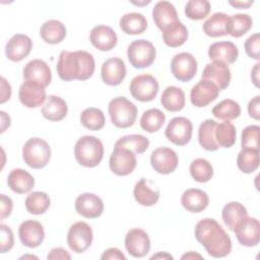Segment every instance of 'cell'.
I'll use <instances>...</instances> for the list:
<instances>
[{
  "mask_svg": "<svg viewBox=\"0 0 260 260\" xmlns=\"http://www.w3.org/2000/svg\"><path fill=\"white\" fill-rule=\"evenodd\" d=\"M26 210L35 215L45 213L51 205L50 197L47 193L42 191H35L29 193L24 201Z\"/></svg>",
  "mask_w": 260,
  "mask_h": 260,
  "instance_id": "cell-37",
  "label": "cell"
},
{
  "mask_svg": "<svg viewBox=\"0 0 260 260\" xmlns=\"http://www.w3.org/2000/svg\"><path fill=\"white\" fill-rule=\"evenodd\" d=\"M31 49V39L26 35L16 34L7 42L5 54L8 60L12 62H19L29 55Z\"/></svg>",
  "mask_w": 260,
  "mask_h": 260,
  "instance_id": "cell-22",
  "label": "cell"
},
{
  "mask_svg": "<svg viewBox=\"0 0 260 260\" xmlns=\"http://www.w3.org/2000/svg\"><path fill=\"white\" fill-rule=\"evenodd\" d=\"M181 258H182V259H202L203 257H202L200 254L191 251V252H188V253L184 254Z\"/></svg>",
  "mask_w": 260,
  "mask_h": 260,
  "instance_id": "cell-59",
  "label": "cell"
},
{
  "mask_svg": "<svg viewBox=\"0 0 260 260\" xmlns=\"http://www.w3.org/2000/svg\"><path fill=\"white\" fill-rule=\"evenodd\" d=\"M179 162L178 154L175 150L169 147H158L151 152L150 164L153 170L161 175L173 173Z\"/></svg>",
  "mask_w": 260,
  "mask_h": 260,
  "instance_id": "cell-12",
  "label": "cell"
},
{
  "mask_svg": "<svg viewBox=\"0 0 260 260\" xmlns=\"http://www.w3.org/2000/svg\"><path fill=\"white\" fill-rule=\"evenodd\" d=\"M126 73L127 69L125 63L120 58H109L102 64V79L106 84L110 86H116L121 84L126 76Z\"/></svg>",
  "mask_w": 260,
  "mask_h": 260,
  "instance_id": "cell-19",
  "label": "cell"
},
{
  "mask_svg": "<svg viewBox=\"0 0 260 260\" xmlns=\"http://www.w3.org/2000/svg\"><path fill=\"white\" fill-rule=\"evenodd\" d=\"M237 166L242 173L255 172L259 167V149L242 148L237 157Z\"/></svg>",
  "mask_w": 260,
  "mask_h": 260,
  "instance_id": "cell-42",
  "label": "cell"
},
{
  "mask_svg": "<svg viewBox=\"0 0 260 260\" xmlns=\"http://www.w3.org/2000/svg\"><path fill=\"white\" fill-rule=\"evenodd\" d=\"M230 5H232L235 8H239V9H247L249 8L251 5H253L254 1H229Z\"/></svg>",
  "mask_w": 260,
  "mask_h": 260,
  "instance_id": "cell-55",
  "label": "cell"
},
{
  "mask_svg": "<svg viewBox=\"0 0 260 260\" xmlns=\"http://www.w3.org/2000/svg\"><path fill=\"white\" fill-rule=\"evenodd\" d=\"M125 248L135 258L146 256L150 250V240L147 233L141 229L130 230L125 236Z\"/></svg>",
  "mask_w": 260,
  "mask_h": 260,
  "instance_id": "cell-15",
  "label": "cell"
},
{
  "mask_svg": "<svg viewBox=\"0 0 260 260\" xmlns=\"http://www.w3.org/2000/svg\"><path fill=\"white\" fill-rule=\"evenodd\" d=\"M197 61L195 57L187 52L176 54L171 61V70L176 79L182 82L190 81L197 72Z\"/></svg>",
  "mask_w": 260,
  "mask_h": 260,
  "instance_id": "cell-11",
  "label": "cell"
},
{
  "mask_svg": "<svg viewBox=\"0 0 260 260\" xmlns=\"http://www.w3.org/2000/svg\"><path fill=\"white\" fill-rule=\"evenodd\" d=\"M89 41L98 50L107 52L114 49V47L117 45L118 37L116 31L111 26L101 24L94 26L90 30Z\"/></svg>",
  "mask_w": 260,
  "mask_h": 260,
  "instance_id": "cell-23",
  "label": "cell"
},
{
  "mask_svg": "<svg viewBox=\"0 0 260 260\" xmlns=\"http://www.w3.org/2000/svg\"><path fill=\"white\" fill-rule=\"evenodd\" d=\"M212 115L222 121H232L241 115V107L236 101L225 99L213 107Z\"/></svg>",
  "mask_w": 260,
  "mask_h": 260,
  "instance_id": "cell-38",
  "label": "cell"
},
{
  "mask_svg": "<svg viewBox=\"0 0 260 260\" xmlns=\"http://www.w3.org/2000/svg\"><path fill=\"white\" fill-rule=\"evenodd\" d=\"M18 98L24 107L38 108L42 106L47 100L46 89L39 83L32 81H24L19 86Z\"/></svg>",
  "mask_w": 260,
  "mask_h": 260,
  "instance_id": "cell-21",
  "label": "cell"
},
{
  "mask_svg": "<svg viewBox=\"0 0 260 260\" xmlns=\"http://www.w3.org/2000/svg\"><path fill=\"white\" fill-rule=\"evenodd\" d=\"M76 212L85 218H96L104 211V202L93 193H82L75 199Z\"/></svg>",
  "mask_w": 260,
  "mask_h": 260,
  "instance_id": "cell-17",
  "label": "cell"
},
{
  "mask_svg": "<svg viewBox=\"0 0 260 260\" xmlns=\"http://www.w3.org/2000/svg\"><path fill=\"white\" fill-rule=\"evenodd\" d=\"M190 175L198 183H206L213 176V168L205 158H196L190 165Z\"/></svg>",
  "mask_w": 260,
  "mask_h": 260,
  "instance_id": "cell-45",
  "label": "cell"
},
{
  "mask_svg": "<svg viewBox=\"0 0 260 260\" xmlns=\"http://www.w3.org/2000/svg\"><path fill=\"white\" fill-rule=\"evenodd\" d=\"M194 235L208 255L214 258L228 256L232 251V240L223 228L213 218L199 220L194 229Z\"/></svg>",
  "mask_w": 260,
  "mask_h": 260,
  "instance_id": "cell-1",
  "label": "cell"
},
{
  "mask_svg": "<svg viewBox=\"0 0 260 260\" xmlns=\"http://www.w3.org/2000/svg\"><path fill=\"white\" fill-rule=\"evenodd\" d=\"M160 103L169 112H179L185 107V92L182 88L171 85L161 93Z\"/></svg>",
  "mask_w": 260,
  "mask_h": 260,
  "instance_id": "cell-35",
  "label": "cell"
},
{
  "mask_svg": "<svg viewBox=\"0 0 260 260\" xmlns=\"http://www.w3.org/2000/svg\"><path fill=\"white\" fill-rule=\"evenodd\" d=\"M148 146L149 139L140 134H130L122 136L115 143V147H125L137 154L143 153L148 148Z\"/></svg>",
  "mask_w": 260,
  "mask_h": 260,
  "instance_id": "cell-43",
  "label": "cell"
},
{
  "mask_svg": "<svg viewBox=\"0 0 260 260\" xmlns=\"http://www.w3.org/2000/svg\"><path fill=\"white\" fill-rule=\"evenodd\" d=\"M230 16L223 12L213 13L202 25L206 36L218 38L228 35V23Z\"/></svg>",
  "mask_w": 260,
  "mask_h": 260,
  "instance_id": "cell-33",
  "label": "cell"
},
{
  "mask_svg": "<svg viewBox=\"0 0 260 260\" xmlns=\"http://www.w3.org/2000/svg\"><path fill=\"white\" fill-rule=\"evenodd\" d=\"M92 239L93 234L91 226L84 221H77L69 228L67 244L69 248L77 254L85 252L90 247Z\"/></svg>",
  "mask_w": 260,
  "mask_h": 260,
  "instance_id": "cell-8",
  "label": "cell"
},
{
  "mask_svg": "<svg viewBox=\"0 0 260 260\" xmlns=\"http://www.w3.org/2000/svg\"><path fill=\"white\" fill-rule=\"evenodd\" d=\"M11 96V85L2 76L1 77V104H4Z\"/></svg>",
  "mask_w": 260,
  "mask_h": 260,
  "instance_id": "cell-54",
  "label": "cell"
},
{
  "mask_svg": "<svg viewBox=\"0 0 260 260\" xmlns=\"http://www.w3.org/2000/svg\"><path fill=\"white\" fill-rule=\"evenodd\" d=\"M152 18L155 25L161 30L179 20L175 6L169 1H158L154 5Z\"/></svg>",
  "mask_w": 260,
  "mask_h": 260,
  "instance_id": "cell-26",
  "label": "cell"
},
{
  "mask_svg": "<svg viewBox=\"0 0 260 260\" xmlns=\"http://www.w3.org/2000/svg\"><path fill=\"white\" fill-rule=\"evenodd\" d=\"M80 123L86 129L98 131L104 128L106 119L102 110L98 108H86L80 115Z\"/></svg>",
  "mask_w": 260,
  "mask_h": 260,
  "instance_id": "cell-44",
  "label": "cell"
},
{
  "mask_svg": "<svg viewBox=\"0 0 260 260\" xmlns=\"http://www.w3.org/2000/svg\"><path fill=\"white\" fill-rule=\"evenodd\" d=\"M13 203L10 197L5 194H1V218L4 219L11 214Z\"/></svg>",
  "mask_w": 260,
  "mask_h": 260,
  "instance_id": "cell-51",
  "label": "cell"
},
{
  "mask_svg": "<svg viewBox=\"0 0 260 260\" xmlns=\"http://www.w3.org/2000/svg\"><path fill=\"white\" fill-rule=\"evenodd\" d=\"M159 89L158 82L151 74L136 75L130 82L129 90L132 96L139 102H151L155 99Z\"/></svg>",
  "mask_w": 260,
  "mask_h": 260,
  "instance_id": "cell-7",
  "label": "cell"
},
{
  "mask_svg": "<svg viewBox=\"0 0 260 260\" xmlns=\"http://www.w3.org/2000/svg\"><path fill=\"white\" fill-rule=\"evenodd\" d=\"M156 51L151 42L140 39L133 41L127 49V57L130 64L137 69L149 67L155 60Z\"/></svg>",
  "mask_w": 260,
  "mask_h": 260,
  "instance_id": "cell-6",
  "label": "cell"
},
{
  "mask_svg": "<svg viewBox=\"0 0 260 260\" xmlns=\"http://www.w3.org/2000/svg\"><path fill=\"white\" fill-rule=\"evenodd\" d=\"M237 240L245 247H254L260 241V223L257 218L247 216L234 230Z\"/></svg>",
  "mask_w": 260,
  "mask_h": 260,
  "instance_id": "cell-13",
  "label": "cell"
},
{
  "mask_svg": "<svg viewBox=\"0 0 260 260\" xmlns=\"http://www.w3.org/2000/svg\"><path fill=\"white\" fill-rule=\"evenodd\" d=\"M259 133L260 127L258 125H249L242 131L241 145L242 148L259 149Z\"/></svg>",
  "mask_w": 260,
  "mask_h": 260,
  "instance_id": "cell-47",
  "label": "cell"
},
{
  "mask_svg": "<svg viewBox=\"0 0 260 260\" xmlns=\"http://www.w3.org/2000/svg\"><path fill=\"white\" fill-rule=\"evenodd\" d=\"M8 187L17 194L28 193L35 186L34 177L22 169H13L7 178Z\"/></svg>",
  "mask_w": 260,
  "mask_h": 260,
  "instance_id": "cell-27",
  "label": "cell"
},
{
  "mask_svg": "<svg viewBox=\"0 0 260 260\" xmlns=\"http://www.w3.org/2000/svg\"><path fill=\"white\" fill-rule=\"evenodd\" d=\"M201 78L210 80L219 90H223L230 85L232 74L228 64L214 60L205 66Z\"/></svg>",
  "mask_w": 260,
  "mask_h": 260,
  "instance_id": "cell-20",
  "label": "cell"
},
{
  "mask_svg": "<svg viewBox=\"0 0 260 260\" xmlns=\"http://www.w3.org/2000/svg\"><path fill=\"white\" fill-rule=\"evenodd\" d=\"M237 131L236 127L230 121H224L216 125L214 131V138L219 147L230 148L236 143Z\"/></svg>",
  "mask_w": 260,
  "mask_h": 260,
  "instance_id": "cell-39",
  "label": "cell"
},
{
  "mask_svg": "<svg viewBox=\"0 0 260 260\" xmlns=\"http://www.w3.org/2000/svg\"><path fill=\"white\" fill-rule=\"evenodd\" d=\"M259 50H260V35L258 32H256V34H253L252 36H250L246 40L245 52L250 58L259 60L260 59Z\"/></svg>",
  "mask_w": 260,
  "mask_h": 260,
  "instance_id": "cell-48",
  "label": "cell"
},
{
  "mask_svg": "<svg viewBox=\"0 0 260 260\" xmlns=\"http://www.w3.org/2000/svg\"><path fill=\"white\" fill-rule=\"evenodd\" d=\"M74 156L80 166L94 168L100 165L104 157L103 142L95 136H82L75 143Z\"/></svg>",
  "mask_w": 260,
  "mask_h": 260,
  "instance_id": "cell-3",
  "label": "cell"
},
{
  "mask_svg": "<svg viewBox=\"0 0 260 260\" xmlns=\"http://www.w3.org/2000/svg\"><path fill=\"white\" fill-rule=\"evenodd\" d=\"M150 259L151 260H153V259H174V257L167 252H158L157 254L152 255L150 257Z\"/></svg>",
  "mask_w": 260,
  "mask_h": 260,
  "instance_id": "cell-58",
  "label": "cell"
},
{
  "mask_svg": "<svg viewBox=\"0 0 260 260\" xmlns=\"http://www.w3.org/2000/svg\"><path fill=\"white\" fill-rule=\"evenodd\" d=\"M66 32L65 25L56 19L45 21L40 28V35L43 41L51 45L61 43L65 39Z\"/></svg>",
  "mask_w": 260,
  "mask_h": 260,
  "instance_id": "cell-30",
  "label": "cell"
},
{
  "mask_svg": "<svg viewBox=\"0 0 260 260\" xmlns=\"http://www.w3.org/2000/svg\"><path fill=\"white\" fill-rule=\"evenodd\" d=\"M219 94L218 87L207 79H200L190 91V101L193 106L203 108L215 101Z\"/></svg>",
  "mask_w": 260,
  "mask_h": 260,
  "instance_id": "cell-14",
  "label": "cell"
},
{
  "mask_svg": "<svg viewBox=\"0 0 260 260\" xmlns=\"http://www.w3.org/2000/svg\"><path fill=\"white\" fill-rule=\"evenodd\" d=\"M102 260H112V259H119V260H125L126 256L119 250L118 248H109L101 256Z\"/></svg>",
  "mask_w": 260,
  "mask_h": 260,
  "instance_id": "cell-52",
  "label": "cell"
},
{
  "mask_svg": "<svg viewBox=\"0 0 260 260\" xmlns=\"http://www.w3.org/2000/svg\"><path fill=\"white\" fill-rule=\"evenodd\" d=\"M217 122L211 119L203 121L198 129V141L202 148L208 151H215L219 148L214 138V131Z\"/></svg>",
  "mask_w": 260,
  "mask_h": 260,
  "instance_id": "cell-36",
  "label": "cell"
},
{
  "mask_svg": "<svg viewBox=\"0 0 260 260\" xmlns=\"http://www.w3.org/2000/svg\"><path fill=\"white\" fill-rule=\"evenodd\" d=\"M161 31L165 44L171 48L181 47L188 39V29L180 20L172 23Z\"/></svg>",
  "mask_w": 260,
  "mask_h": 260,
  "instance_id": "cell-34",
  "label": "cell"
},
{
  "mask_svg": "<svg viewBox=\"0 0 260 260\" xmlns=\"http://www.w3.org/2000/svg\"><path fill=\"white\" fill-rule=\"evenodd\" d=\"M193 133L192 122L185 117L173 118L165 131L166 137L174 144L183 146L190 142Z\"/></svg>",
  "mask_w": 260,
  "mask_h": 260,
  "instance_id": "cell-9",
  "label": "cell"
},
{
  "mask_svg": "<svg viewBox=\"0 0 260 260\" xmlns=\"http://www.w3.org/2000/svg\"><path fill=\"white\" fill-rule=\"evenodd\" d=\"M108 112L112 124L120 129L134 125L137 117V107L125 96H117L110 101Z\"/></svg>",
  "mask_w": 260,
  "mask_h": 260,
  "instance_id": "cell-4",
  "label": "cell"
},
{
  "mask_svg": "<svg viewBox=\"0 0 260 260\" xmlns=\"http://www.w3.org/2000/svg\"><path fill=\"white\" fill-rule=\"evenodd\" d=\"M22 158L28 167L35 170L43 169L50 161L51 147L40 137L29 138L22 147Z\"/></svg>",
  "mask_w": 260,
  "mask_h": 260,
  "instance_id": "cell-5",
  "label": "cell"
},
{
  "mask_svg": "<svg viewBox=\"0 0 260 260\" xmlns=\"http://www.w3.org/2000/svg\"><path fill=\"white\" fill-rule=\"evenodd\" d=\"M248 216L247 208L237 201H232L226 203L221 211V217L224 224L230 231L235 230L237 224Z\"/></svg>",
  "mask_w": 260,
  "mask_h": 260,
  "instance_id": "cell-31",
  "label": "cell"
},
{
  "mask_svg": "<svg viewBox=\"0 0 260 260\" xmlns=\"http://www.w3.org/2000/svg\"><path fill=\"white\" fill-rule=\"evenodd\" d=\"M132 3L135 4V5H143V4H148V3H150V1H149V0H148V1H144V2H134V1H132Z\"/></svg>",
  "mask_w": 260,
  "mask_h": 260,
  "instance_id": "cell-60",
  "label": "cell"
},
{
  "mask_svg": "<svg viewBox=\"0 0 260 260\" xmlns=\"http://www.w3.org/2000/svg\"><path fill=\"white\" fill-rule=\"evenodd\" d=\"M47 259L48 260H52V259H65V260H70L71 256L70 254L63 248L58 247V248H53L49 254L47 255Z\"/></svg>",
  "mask_w": 260,
  "mask_h": 260,
  "instance_id": "cell-53",
  "label": "cell"
},
{
  "mask_svg": "<svg viewBox=\"0 0 260 260\" xmlns=\"http://www.w3.org/2000/svg\"><path fill=\"white\" fill-rule=\"evenodd\" d=\"M133 195L140 205L152 206L158 201L160 192L157 188H151L145 178H141L134 186Z\"/></svg>",
  "mask_w": 260,
  "mask_h": 260,
  "instance_id": "cell-29",
  "label": "cell"
},
{
  "mask_svg": "<svg viewBox=\"0 0 260 260\" xmlns=\"http://www.w3.org/2000/svg\"><path fill=\"white\" fill-rule=\"evenodd\" d=\"M166 116L158 109H149L145 111L140 118V127L142 130L153 133L158 131L165 124Z\"/></svg>",
  "mask_w": 260,
  "mask_h": 260,
  "instance_id": "cell-41",
  "label": "cell"
},
{
  "mask_svg": "<svg viewBox=\"0 0 260 260\" xmlns=\"http://www.w3.org/2000/svg\"><path fill=\"white\" fill-rule=\"evenodd\" d=\"M119 25L127 35H140L147 28V20L141 13L129 12L120 18Z\"/></svg>",
  "mask_w": 260,
  "mask_h": 260,
  "instance_id": "cell-32",
  "label": "cell"
},
{
  "mask_svg": "<svg viewBox=\"0 0 260 260\" xmlns=\"http://www.w3.org/2000/svg\"><path fill=\"white\" fill-rule=\"evenodd\" d=\"M21 259L22 258H36V259H38L36 256H31V255H24V256H22V257H20Z\"/></svg>",
  "mask_w": 260,
  "mask_h": 260,
  "instance_id": "cell-61",
  "label": "cell"
},
{
  "mask_svg": "<svg viewBox=\"0 0 260 260\" xmlns=\"http://www.w3.org/2000/svg\"><path fill=\"white\" fill-rule=\"evenodd\" d=\"M0 114H1V121H2L1 122V133H3L6 130V128L9 127V125H10V117L8 115H6V113L3 111H1Z\"/></svg>",
  "mask_w": 260,
  "mask_h": 260,
  "instance_id": "cell-57",
  "label": "cell"
},
{
  "mask_svg": "<svg viewBox=\"0 0 260 260\" xmlns=\"http://www.w3.org/2000/svg\"><path fill=\"white\" fill-rule=\"evenodd\" d=\"M181 203L187 211L198 213L208 206L209 198L205 191L197 188H190L182 194Z\"/></svg>",
  "mask_w": 260,
  "mask_h": 260,
  "instance_id": "cell-25",
  "label": "cell"
},
{
  "mask_svg": "<svg viewBox=\"0 0 260 260\" xmlns=\"http://www.w3.org/2000/svg\"><path fill=\"white\" fill-rule=\"evenodd\" d=\"M0 228H1V253H6L12 249L14 244V237L11 229L8 225L1 223Z\"/></svg>",
  "mask_w": 260,
  "mask_h": 260,
  "instance_id": "cell-49",
  "label": "cell"
},
{
  "mask_svg": "<svg viewBox=\"0 0 260 260\" xmlns=\"http://www.w3.org/2000/svg\"><path fill=\"white\" fill-rule=\"evenodd\" d=\"M68 112L66 102L58 96L51 94L47 98L44 107L42 108V115L45 119L53 122L63 120Z\"/></svg>",
  "mask_w": 260,
  "mask_h": 260,
  "instance_id": "cell-28",
  "label": "cell"
},
{
  "mask_svg": "<svg viewBox=\"0 0 260 260\" xmlns=\"http://www.w3.org/2000/svg\"><path fill=\"white\" fill-rule=\"evenodd\" d=\"M18 236L23 246L27 248H37L45 239V231L40 221L28 219L20 223L18 228Z\"/></svg>",
  "mask_w": 260,
  "mask_h": 260,
  "instance_id": "cell-18",
  "label": "cell"
},
{
  "mask_svg": "<svg viewBox=\"0 0 260 260\" xmlns=\"http://www.w3.org/2000/svg\"><path fill=\"white\" fill-rule=\"evenodd\" d=\"M208 57L213 61L216 60L225 64H233L239 57V50L238 47L232 42H216L209 46Z\"/></svg>",
  "mask_w": 260,
  "mask_h": 260,
  "instance_id": "cell-24",
  "label": "cell"
},
{
  "mask_svg": "<svg viewBox=\"0 0 260 260\" xmlns=\"http://www.w3.org/2000/svg\"><path fill=\"white\" fill-rule=\"evenodd\" d=\"M95 63L93 56L83 50L69 52L62 51L57 62V73L64 81L86 80L94 72Z\"/></svg>",
  "mask_w": 260,
  "mask_h": 260,
  "instance_id": "cell-2",
  "label": "cell"
},
{
  "mask_svg": "<svg viewBox=\"0 0 260 260\" xmlns=\"http://www.w3.org/2000/svg\"><path fill=\"white\" fill-rule=\"evenodd\" d=\"M260 96H254L248 104V113L249 116L255 120H259L260 118Z\"/></svg>",
  "mask_w": 260,
  "mask_h": 260,
  "instance_id": "cell-50",
  "label": "cell"
},
{
  "mask_svg": "<svg viewBox=\"0 0 260 260\" xmlns=\"http://www.w3.org/2000/svg\"><path fill=\"white\" fill-rule=\"evenodd\" d=\"M252 24L253 20L249 14H234L229 18L228 35H231L234 38H241L251 29Z\"/></svg>",
  "mask_w": 260,
  "mask_h": 260,
  "instance_id": "cell-40",
  "label": "cell"
},
{
  "mask_svg": "<svg viewBox=\"0 0 260 260\" xmlns=\"http://www.w3.org/2000/svg\"><path fill=\"white\" fill-rule=\"evenodd\" d=\"M210 8L207 0H190L185 5V14L189 19L201 20L209 14Z\"/></svg>",
  "mask_w": 260,
  "mask_h": 260,
  "instance_id": "cell-46",
  "label": "cell"
},
{
  "mask_svg": "<svg viewBox=\"0 0 260 260\" xmlns=\"http://www.w3.org/2000/svg\"><path fill=\"white\" fill-rule=\"evenodd\" d=\"M137 165L135 153L125 147H114L110 156V170L117 176H127L131 174Z\"/></svg>",
  "mask_w": 260,
  "mask_h": 260,
  "instance_id": "cell-10",
  "label": "cell"
},
{
  "mask_svg": "<svg viewBox=\"0 0 260 260\" xmlns=\"http://www.w3.org/2000/svg\"><path fill=\"white\" fill-rule=\"evenodd\" d=\"M259 63H256L251 71V79L256 87L259 86Z\"/></svg>",
  "mask_w": 260,
  "mask_h": 260,
  "instance_id": "cell-56",
  "label": "cell"
},
{
  "mask_svg": "<svg viewBox=\"0 0 260 260\" xmlns=\"http://www.w3.org/2000/svg\"><path fill=\"white\" fill-rule=\"evenodd\" d=\"M24 81H32L47 87L52 80L50 66L41 59H34L27 62L22 71Z\"/></svg>",
  "mask_w": 260,
  "mask_h": 260,
  "instance_id": "cell-16",
  "label": "cell"
}]
</instances>
